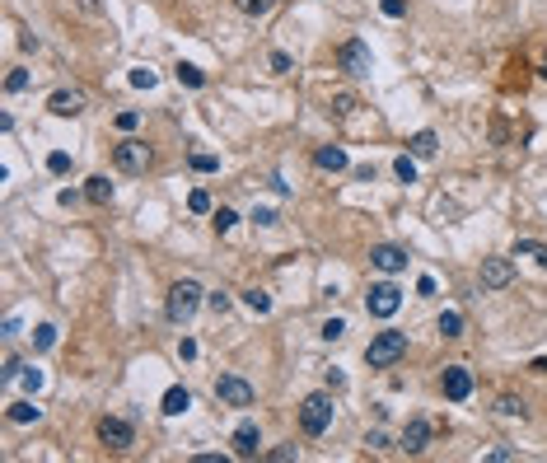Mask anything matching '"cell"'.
Wrapping results in <instances>:
<instances>
[{"label": "cell", "instance_id": "6da1fadb", "mask_svg": "<svg viewBox=\"0 0 547 463\" xmlns=\"http://www.w3.org/2000/svg\"><path fill=\"white\" fill-rule=\"evenodd\" d=\"M206 305V290L197 281H173L168 285V300H164V314L168 323H192V314Z\"/></svg>", "mask_w": 547, "mask_h": 463}, {"label": "cell", "instance_id": "7a4b0ae2", "mask_svg": "<svg viewBox=\"0 0 547 463\" xmlns=\"http://www.w3.org/2000/svg\"><path fill=\"white\" fill-rule=\"evenodd\" d=\"M402 356H407V332H374L369 337V347H365V361H369V370H389V365H398Z\"/></svg>", "mask_w": 547, "mask_h": 463}, {"label": "cell", "instance_id": "3957f363", "mask_svg": "<svg viewBox=\"0 0 547 463\" xmlns=\"http://www.w3.org/2000/svg\"><path fill=\"white\" fill-rule=\"evenodd\" d=\"M332 388L327 393H309L300 403V426H304V435H323L327 426H332Z\"/></svg>", "mask_w": 547, "mask_h": 463}, {"label": "cell", "instance_id": "277c9868", "mask_svg": "<svg viewBox=\"0 0 547 463\" xmlns=\"http://www.w3.org/2000/svg\"><path fill=\"white\" fill-rule=\"evenodd\" d=\"M150 159H155V150H150L146 141H136V136H126V141L112 146V164H117L122 173H146Z\"/></svg>", "mask_w": 547, "mask_h": 463}, {"label": "cell", "instance_id": "5b68a950", "mask_svg": "<svg viewBox=\"0 0 547 463\" xmlns=\"http://www.w3.org/2000/svg\"><path fill=\"white\" fill-rule=\"evenodd\" d=\"M337 66L347 70L351 80H360V75H369V66H374V57H369V47L360 43V38H347V43L337 47Z\"/></svg>", "mask_w": 547, "mask_h": 463}, {"label": "cell", "instance_id": "8992f818", "mask_svg": "<svg viewBox=\"0 0 547 463\" xmlns=\"http://www.w3.org/2000/svg\"><path fill=\"white\" fill-rule=\"evenodd\" d=\"M365 309L374 318H393L402 309V290L393 281H379V285H369V295H365Z\"/></svg>", "mask_w": 547, "mask_h": 463}, {"label": "cell", "instance_id": "52a82bcc", "mask_svg": "<svg viewBox=\"0 0 547 463\" xmlns=\"http://www.w3.org/2000/svg\"><path fill=\"white\" fill-rule=\"evenodd\" d=\"M215 398H220L224 407H253V384L239 379V374H220V379H215Z\"/></svg>", "mask_w": 547, "mask_h": 463}, {"label": "cell", "instance_id": "ba28073f", "mask_svg": "<svg viewBox=\"0 0 547 463\" xmlns=\"http://www.w3.org/2000/svg\"><path fill=\"white\" fill-rule=\"evenodd\" d=\"M99 440L108 445V450H131L136 430H131V421H122V417H103L99 421Z\"/></svg>", "mask_w": 547, "mask_h": 463}, {"label": "cell", "instance_id": "9c48e42d", "mask_svg": "<svg viewBox=\"0 0 547 463\" xmlns=\"http://www.w3.org/2000/svg\"><path fill=\"white\" fill-rule=\"evenodd\" d=\"M510 281H514L510 258H482V290H505Z\"/></svg>", "mask_w": 547, "mask_h": 463}, {"label": "cell", "instance_id": "30bf717a", "mask_svg": "<svg viewBox=\"0 0 547 463\" xmlns=\"http://www.w3.org/2000/svg\"><path fill=\"white\" fill-rule=\"evenodd\" d=\"M229 445H234V459H257V450H262V430H257V421H239L234 435H229Z\"/></svg>", "mask_w": 547, "mask_h": 463}, {"label": "cell", "instance_id": "8fae6325", "mask_svg": "<svg viewBox=\"0 0 547 463\" xmlns=\"http://www.w3.org/2000/svg\"><path fill=\"white\" fill-rule=\"evenodd\" d=\"M440 388H445L449 403H463V398L472 393V374L463 370V365H449V370L440 374Z\"/></svg>", "mask_w": 547, "mask_h": 463}, {"label": "cell", "instance_id": "7c38bea8", "mask_svg": "<svg viewBox=\"0 0 547 463\" xmlns=\"http://www.w3.org/2000/svg\"><path fill=\"white\" fill-rule=\"evenodd\" d=\"M426 445H430V421L412 417L407 426H402V440H398V450H402V454H421Z\"/></svg>", "mask_w": 547, "mask_h": 463}, {"label": "cell", "instance_id": "4fadbf2b", "mask_svg": "<svg viewBox=\"0 0 547 463\" xmlns=\"http://www.w3.org/2000/svg\"><path fill=\"white\" fill-rule=\"evenodd\" d=\"M47 113L52 117H80L85 113V94L80 89H56L52 99H47Z\"/></svg>", "mask_w": 547, "mask_h": 463}, {"label": "cell", "instance_id": "5bb4252c", "mask_svg": "<svg viewBox=\"0 0 547 463\" xmlns=\"http://www.w3.org/2000/svg\"><path fill=\"white\" fill-rule=\"evenodd\" d=\"M369 262H374V267H379L384 276H398V271L407 267V253H402V249H393V244H379V249L369 253Z\"/></svg>", "mask_w": 547, "mask_h": 463}, {"label": "cell", "instance_id": "9a60e30c", "mask_svg": "<svg viewBox=\"0 0 547 463\" xmlns=\"http://www.w3.org/2000/svg\"><path fill=\"white\" fill-rule=\"evenodd\" d=\"M313 164H318V169H327V173L351 169V159H347V150H342V146H318V150H313Z\"/></svg>", "mask_w": 547, "mask_h": 463}, {"label": "cell", "instance_id": "2e32d148", "mask_svg": "<svg viewBox=\"0 0 547 463\" xmlns=\"http://www.w3.org/2000/svg\"><path fill=\"white\" fill-rule=\"evenodd\" d=\"M188 407H192V393H188L183 384H173L164 398H159V412H164V417H183Z\"/></svg>", "mask_w": 547, "mask_h": 463}, {"label": "cell", "instance_id": "e0dca14e", "mask_svg": "<svg viewBox=\"0 0 547 463\" xmlns=\"http://www.w3.org/2000/svg\"><path fill=\"white\" fill-rule=\"evenodd\" d=\"M10 421H14V426H33V421H43V407L33 403V393L23 398V403H10Z\"/></svg>", "mask_w": 547, "mask_h": 463}, {"label": "cell", "instance_id": "ac0fdd59", "mask_svg": "<svg viewBox=\"0 0 547 463\" xmlns=\"http://www.w3.org/2000/svg\"><path fill=\"white\" fill-rule=\"evenodd\" d=\"M85 202H94V206H108V202H112V183L103 178V173L85 178Z\"/></svg>", "mask_w": 547, "mask_h": 463}, {"label": "cell", "instance_id": "d6986e66", "mask_svg": "<svg viewBox=\"0 0 547 463\" xmlns=\"http://www.w3.org/2000/svg\"><path fill=\"white\" fill-rule=\"evenodd\" d=\"M514 258H534L538 267H547V244H538V239H514Z\"/></svg>", "mask_w": 547, "mask_h": 463}, {"label": "cell", "instance_id": "ffe728a7", "mask_svg": "<svg viewBox=\"0 0 547 463\" xmlns=\"http://www.w3.org/2000/svg\"><path fill=\"white\" fill-rule=\"evenodd\" d=\"M435 146H440V141H435V131H416L412 141H407V155H416V159H430V155H435Z\"/></svg>", "mask_w": 547, "mask_h": 463}, {"label": "cell", "instance_id": "44dd1931", "mask_svg": "<svg viewBox=\"0 0 547 463\" xmlns=\"http://www.w3.org/2000/svg\"><path fill=\"white\" fill-rule=\"evenodd\" d=\"M173 75H178V85H188V89H201V85H206V70L192 66V61H178V66H173Z\"/></svg>", "mask_w": 547, "mask_h": 463}, {"label": "cell", "instance_id": "7402d4cb", "mask_svg": "<svg viewBox=\"0 0 547 463\" xmlns=\"http://www.w3.org/2000/svg\"><path fill=\"white\" fill-rule=\"evenodd\" d=\"M496 412H501V417H519V421L529 417L524 398H514V393H501V398H496Z\"/></svg>", "mask_w": 547, "mask_h": 463}, {"label": "cell", "instance_id": "603a6c76", "mask_svg": "<svg viewBox=\"0 0 547 463\" xmlns=\"http://www.w3.org/2000/svg\"><path fill=\"white\" fill-rule=\"evenodd\" d=\"M244 305L253 309L257 318H262V314H271V295H267V290H257V285H253V290H244Z\"/></svg>", "mask_w": 547, "mask_h": 463}, {"label": "cell", "instance_id": "cb8c5ba5", "mask_svg": "<svg viewBox=\"0 0 547 463\" xmlns=\"http://www.w3.org/2000/svg\"><path fill=\"white\" fill-rule=\"evenodd\" d=\"M327 113H332V117H351V113H356V94H332V99H327Z\"/></svg>", "mask_w": 547, "mask_h": 463}, {"label": "cell", "instance_id": "d4e9b609", "mask_svg": "<svg viewBox=\"0 0 547 463\" xmlns=\"http://www.w3.org/2000/svg\"><path fill=\"white\" fill-rule=\"evenodd\" d=\"M440 332H445V337H463V314H458V309H445V314H440Z\"/></svg>", "mask_w": 547, "mask_h": 463}, {"label": "cell", "instance_id": "484cf974", "mask_svg": "<svg viewBox=\"0 0 547 463\" xmlns=\"http://www.w3.org/2000/svg\"><path fill=\"white\" fill-rule=\"evenodd\" d=\"M271 10H276V0H239V14H248V19H262Z\"/></svg>", "mask_w": 547, "mask_h": 463}, {"label": "cell", "instance_id": "4316f807", "mask_svg": "<svg viewBox=\"0 0 547 463\" xmlns=\"http://www.w3.org/2000/svg\"><path fill=\"white\" fill-rule=\"evenodd\" d=\"M318 337H323V342H342V337H347V318H323Z\"/></svg>", "mask_w": 547, "mask_h": 463}, {"label": "cell", "instance_id": "83f0119b", "mask_svg": "<svg viewBox=\"0 0 547 463\" xmlns=\"http://www.w3.org/2000/svg\"><path fill=\"white\" fill-rule=\"evenodd\" d=\"M33 347L38 351H52L56 347V323H38V328H33Z\"/></svg>", "mask_w": 547, "mask_h": 463}, {"label": "cell", "instance_id": "f1b7e54d", "mask_svg": "<svg viewBox=\"0 0 547 463\" xmlns=\"http://www.w3.org/2000/svg\"><path fill=\"white\" fill-rule=\"evenodd\" d=\"M393 173H398L402 183H416V155H398L393 159Z\"/></svg>", "mask_w": 547, "mask_h": 463}, {"label": "cell", "instance_id": "f546056e", "mask_svg": "<svg viewBox=\"0 0 547 463\" xmlns=\"http://www.w3.org/2000/svg\"><path fill=\"white\" fill-rule=\"evenodd\" d=\"M211 225H215V234H229V229H234V225H239V215H234V211H229V206H220V211H215V215H211Z\"/></svg>", "mask_w": 547, "mask_h": 463}, {"label": "cell", "instance_id": "4dcf8cb0", "mask_svg": "<svg viewBox=\"0 0 547 463\" xmlns=\"http://www.w3.org/2000/svg\"><path fill=\"white\" fill-rule=\"evenodd\" d=\"M126 80H131L136 89H155V85H159V75H155V70H150V66H136V70H131V75H126Z\"/></svg>", "mask_w": 547, "mask_h": 463}, {"label": "cell", "instance_id": "1f68e13d", "mask_svg": "<svg viewBox=\"0 0 547 463\" xmlns=\"http://www.w3.org/2000/svg\"><path fill=\"white\" fill-rule=\"evenodd\" d=\"M19 374H23V361H19V356H14V351H10V356L0 361V379H5V384H14Z\"/></svg>", "mask_w": 547, "mask_h": 463}, {"label": "cell", "instance_id": "d6a6232c", "mask_svg": "<svg viewBox=\"0 0 547 463\" xmlns=\"http://www.w3.org/2000/svg\"><path fill=\"white\" fill-rule=\"evenodd\" d=\"M192 169H197V173H215V169H220V159L206 155V150H192Z\"/></svg>", "mask_w": 547, "mask_h": 463}, {"label": "cell", "instance_id": "836d02e7", "mask_svg": "<svg viewBox=\"0 0 547 463\" xmlns=\"http://www.w3.org/2000/svg\"><path fill=\"white\" fill-rule=\"evenodd\" d=\"M23 89H28V70L14 66L10 75H5V94H23Z\"/></svg>", "mask_w": 547, "mask_h": 463}, {"label": "cell", "instance_id": "e575fe53", "mask_svg": "<svg viewBox=\"0 0 547 463\" xmlns=\"http://www.w3.org/2000/svg\"><path fill=\"white\" fill-rule=\"evenodd\" d=\"M19 384H23V393H38V388H43V370H38V365H28V370L19 374Z\"/></svg>", "mask_w": 547, "mask_h": 463}, {"label": "cell", "instance_id": "d590c367", "mask_svg": "<svg viewBox=\"0 0 547 463\" xmlns=\"http://www.w3.org/2000/svg\"><path fill=\"white\" fill-rule=\"evenodd\" d=\"M253 225H262V229H276V225H281V215L271 211V206H257V211H253Z\"/></svg>", "mask_w": 547, "mask_h": 463}, {"label": "cell", "instance_id": "8d00e7d4", "mask_svg": "<svg viewBox=\"0 0 547 463\" xmlns=\"http://www.w3.org/2000/svg\"><path fill=\"white\" fill-rule=\"evenodd\" d=\"M267 66L276 70V75H291V70H295V61H291V52H271V57H267Z\"/></svg>", "mask_w": 547, "mask_h": 463}, {"label": "cell", "instance_id": "74e56055", "mask_svg": "<svg viewBox=\"0 0 547 463\" xmlns=\"http://www.w3.org/2000/svg\"><path fill=\"white\" fill-rule=\"evenodd\" d=\"M47 169H52V173H70V155H66V150H52V155H47Z\"/></svg>", "mask_w": 547, "mask_h": 463}, {"label": "cell", "instance_id": "f35d334b", "mask_svg": "<svg viewBox=\"0 0 547 463\" xmlns=\"http://www.w3.org/2000/svg\"><path fill=\"white\" fill-rule=\"evenodd\" d=\"M206 309H211V314H229V295L211 290V295H206Z\"/></svg>", "mask_w": 547, "mask_h": 463}, {"label": "cell", "instance_id": "ab89813d", "mask_svg": "<svg viewBox=\"0 0 547 463\" xmlns=\"http://www.w3.org/2000/svg\"><path fill=\"white\" fill-rule=\"evenodd\" d=\"M75 5L90 14V19H108V5H103V0H75Z\"/></svg>", "mask_w": 547, "mask_h": 463}, {"label": "cell", "instance_id": "60d3db41", "mask_svg": "<svg viewBox=\"0 0 547 463\" xmlns=\"http://www.w3.org/2000/svg\"><path fill=\"white\" fill-rule=\"evenodd\" d=\"M365 445H369V450H393V440H389V430H369V435H365Z\"/></svg>", "mask_w": 547, "mask_h": 463}, {"label": "cell", "instance_id": "b9f144b4", "mask_svg": "<svg viewBox=\"0 0 547 463\" xmlns=\"http://www.w3.org/2000/svg\"><path fill=\"white\" fill-rule=\"evenodd\" d=\"M136 126H141V113H136V108L117 113V131H136Z\"/></svg>", "mask_w": 547, "mask_h": 463}, {"label": "cell", "instance_id": "7bdbcfd3", "mask_svg": "<svg viewBox=\"0 0 547 463\" xmlns=\"http://www.w3.org/2000/svg\"><path fill=\"white\" fill-rule=\"evenodd\" d=\"M188 211H197V215H206V211H211V197H206V192H201V187H197V192H192V197H188Z\"/></svg>", "mask_w": 547, "mask_h": 463}, {"label": "cell", "instance_id": "ee69618b", "mask_svg": "<svg viewBox=\"0 0 547 463\" xmlns=\"http://www.w3.org/2000/svg\"><path fill=\"white\" fill-rule=\"evenodd\" d=\"M379 10L389 14V19H402V14H407V0H379Z\"/></svg>", "mask_w": 547, "mask_h": 463}, {"label": "cell", "instance_id": "f6af8a7d", "mask_svg": "<svg viewBox=\"0 0 547 463\" xmlns=\"http://www.w3.org/2000/svg\"><path fill=\"white\" fill-rule=\"evenodd\" d=\"M291 459H300V454H295V445H281V450H271V463H291Z\"/></svg>", "mask_w": 547, "mask_h": 463}, {"label": "cell", "instance_id": "bcb514c9", "mask_svg": "<svg viewBox=\"0 0 547 463\" xmlns=\"http://www.w3.org/2000/svg\"><path fill=\"white\" fill-rule=\"evenodd\" d=\"M178 356H183V361H197V342L183 337V342H178Z\"/></svg>", "mask_w": 547, "mask_h": 463}, {"label": "cell", "instance_id": "7dc6e473", "mask_svg": "<svg viewBox=\"0 0 547 463\" xmlns=\"http://www.w3.org/2000/svg\"><path fill=\"white\" fill-rule=\"evenodd\" d=\"M0 337H5V342L19 337V318H5V323H0Z\"/></svg>", "mask_w": 547, "mask_h": 463}, {"label": "cell", "instance_id": "c3c4849f", "mask_svg": "<svg viewBox=\"0 0 547 463\" xmlns=\"http://www.w3.org/2000/svg\"><path fill=\"white\" fill-rule=\"evenodd\" d=\"M327 388H332V393H337V388H347V374H342V370H327Z\"/></svg>", "mask_w": 547, "mask_h": 463}, {"label": "cell", "instance_id": "681fc988", "mask_svg": "<svg viewBox=\"0 0 547 463\" xmlns=\"http://www.w3.org/2000/svg\"><path fill=\"white\" fill-rule=\"evenodd\" d=\"M529 370H534V374H547V356H538V361L529 365Z\"/></svg>", "mask_w": 547, "mask_h": 463}, {"label": "cell", "instance_id": "f907efd6", "mask_svg": "<svg viewBox=\"0 0 547 463\" xmlns=\"http://www.w3.org/2000/svg\"><path fill=\"white\" fill-rule=\"evenodd\" d=\"M543 80H547V61H543Z\"/></svg>", "mask_w": 547, "mask_h": 463}]
</instances>
